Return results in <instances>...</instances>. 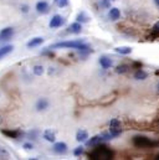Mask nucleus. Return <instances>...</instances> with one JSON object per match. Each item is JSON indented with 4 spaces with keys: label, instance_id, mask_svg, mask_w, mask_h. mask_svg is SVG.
Returning <instances> with one entry per match:
<instances>
[{
    "label": "nucleus",
    "instance_id": "f257e3e1",
    "mask_svg": "<svg viewBox=\"0 0 159 160\" xmlns=\"http://www.w3.org/2000/svg\"><path fill=\"white\" fill-rule=\"evenodd\" d=\"M88 158L93 160H108L113 158V153L111 149H108L105 145H98L95 150H92L88 154Z\"/></svg>",
    "mask_w": 159,
    "mask_h": 160
},
{
    "label": "nucleus",
    "instance_id": "f03ea898",
    "mask_svg": "<svg viewBox=\"0 0 159 160\" xmlns=\"http://www.w3.org/2000/svg\"><path fill=\"white\" fill-rule=\"evenodd\" d=\"M49 48H76L80 51H87L90 50V46L83 43L82 41H64V42H57L51 45Z\"/></svg>",
    "mask_w": 159,
    "mask_h": 160
},
{
    "label": "nucleus",
    "instance_id": "7ed1b4c3",
    "mask_svg": "<svg viewBox=\"0 0 159 160\" xmlns=\"http://www.w3.org/2000/svg\"><path fill=\"white\" fill-rule=\"evenodd\" d=\"M133 143H134V145L138 147V148H146V147H151V145H153V142H152L149 138H147V137H142V135L134 137Z\"/></svg>",
    "mask_w": 159,
    "mask_h": 160
},
{
    "label": "nucleus",
    "instance_id": "20e7f679",
    "mask_svg": "<svg viewBox=\"0 0 159 160\" xmlns=\"http://www.w3.org/2000/svg\"><path fill=\"white\" fill-rule=\"evenodd\" d=\"M64 18L61 15H54L52 19L50 20V28L51 29H56V28H60L62 24H64Z\"/></svg>",
    "mask_w": 159,
    "mask_h": 160
},
{
    "label": "nucleus",
    "instance_id": "39448f33",
    "mask_svg": "<svg viewBox=\"0 0 159 160\" xmlns=\"http://www.w3.org/2000/svg\"><path fill=\"white\" fill-rule=\"evenodd\" d=\"M54 152L57 154H65L67 152V144L64 142H59L54 144Z\"/></svg>",
    "mask_w": 159,
    "mask_h": 160
},
{
    "label": "nucleus",
    "instance_id": "423d86ee",
    "mask_svg": "<svg viewBox=\"0 0 159 160\" xmlns=\"http://www.w3.org/2000/svg\"><path fill=\"white\" fill-rule=\"evenodd\" d=\"M14 35V29L13 28H5L0 31V40H8Z\"/></svg>",
    "mask_w": 159,
    "mask_h": 160
},
{
    "label": "nucleus",
    "instance_id": "0eeeda50",
    "mask_svg": "<svg viewBox=\"0 0 159 160\" xmlns=\"http://www.w3.org/2000/svg\"><path fill=\"white\" fill-rule=\"evenodd\" d=\"M1 133L4 135H6L8 138H11V139H18L20 137V134H23L19 130H9V129H1Z\"/></svg>",
    "mask_w": 159,
    "mask_h": 160
},
{
    "label": "nucleus",
    "instance_id": "6e6552de",
    "mask_svg": "<svg viewBox=\"0 0 159 160\" xmlns=\"http://www.w3.org/2000/svg\"><path fill=\"white\" fill-rule=\"evenodd\" d=\"M42 137H44V139H45V140H47V142H50V143H54V142L56 140L55 133H54L51 129H46V130L44 132Z\"/></svg>",
    "mask_w": 159,
    "mask_h": 160
},
{
    "label": "nucleus",
    "instance_id": "1a4fd4ad",
    "mask_svg": "<svg viewBox=\"0 0 159 160\" xmlns=\"http://www.w3.org/2000/svg\"><path fill=\"white\" fill-rule=\"evenodd\" d=\"M36 10L40 14H46L49 11V4L46 1H39L36 4Z\"/></svg>",
    "mask_w": 159,
    "mask_h": 160
},
{
    "label": "nucleus",
    "instance_id": "9d476101",
    "mask_svg": "<svg viewBox=\"0 0 159 160\" xmlns=\"http://www.w3.org/2000/svg\"><path fill=\"white\" fill-rule=\"evenodd\" d=\"M102 142H103L102 135H95V137H92L90 140H87V145H90V147H95V145H98V144L102 143Z\"/></svg>",
    "mask_w": 159,
    "mask_h": 160
},
{
    "label": "nucleus",
    "instance_id": "9b49d317",
    "mask_svg": "<svg viewBox=\"0 0 159 160\" xmlns=\"http://www.w3.org/2000/svg\"><path fill=\"white\" fill-rule=\"evenodd\" d=\"M82 31V24L81 22H74L70 25L69 28V32H72V34H80Z\"/></svg>",
    "mask_w": 159,
    "mask_h": 160
},
{
    "label": "nucleus",
    "instance_id": "f8f14e48",
    "mask_svg": "<svg viewBox=\"0 0 159 160\" xmlns=\"http://www.w3.org/2000/svg\"><path fill=\"white\" fill-rule=\"evenodd\" d=\"M44 42V39L42 38H34V39H31L30 41H28V43H26V46L29 47V48H33V47H36V46H40L41 43Z\"/></svg>",
    "mask_w": 159,
    "mask_h": 160
},
{
    "label": "nucleus",
    "instance_id": "ddd939ff",
    "mask_svg": "<svg viewBox=\"0 0 159 160\" xmlns=\"http://www.w3.org/2000/svg\"><path fill=\"white\" fill-rule=\"evenodd\" d=\"M100 63L103 68H110L112 65H113V61L110 58V57H106V56H102L100 58Z\"/></svg>",
    "mask_w": 159,
    "mask_h": 160
},
{
    "label": "nucleus",
    "instance_id": "4468645a",
    "mask_svg": "<svg viewBox=\"0 0 159 160\" xmlns=\"http://www.w3.org/2000/svg\"><path fill=\"white\" fill-rule=\"evenodd\" d=\"M108 16H110L111 20L116 21V20H118L119 18H121V11H119L117 8H111V10L108 12Z\"/></svg>",
    "mask_w": 159,
    "mask_h": 160
},
{
    "label": "nucleus",
    "instance_id": "2eb2a0df",
    "mask_svg": "<svg viewBox=\"0 0 159 160\" xmlns=\"http://www.w3.org/2000/svg\"><path fill=\"white\" fill-rule=\"evenodd\" d=\"M87 138H88V133L86 130H83V129L77 130V133H76V140L77 142H86Z\"/></svg>",
    "mask_w": 159,
    "mask_h": 160
},
{
    "label": "nucleus",
    "instance_id": "dca6fc26",
    "mask_svg": "<svg viewBox=\"0 0 159 160\" xmlns=\"http://www.w3.org/2000/svg\"><path fill=\"white\" fill-rule=\"evenodd\" d=\"M47 107H49V102H47L46 99H44V98H41V99H39V101L36 102V109H38L39 112L45 111Z\"/></svg>",
    "mask_w": 159,
    "mask_h": 160
},
{
    "label": "nucleus",
    "instance_id": "f3484780",
    "mask_svg": "<svg viewBox=\"0 0 159 160\" xmlns=\"http://www.w3.org/2000/svg\"><path fill=\"white\" fill-rule=\"evenodd\" d=\"M115 51L117 53H121V55H129L132 52V47H128V46H122V47H116Z\"/></svg>",
    "mask_w": 159,
    "mask_h": 160
},
{
    "label": "nucleus",
    "instance_id": "a211bd4d",
    "mask_svg": "<svg viewBox=\"0 0 159 160\" xmlns=\"http://www.w3.org/2000/svg\"><path fill=\"white\" fill-rule=\"evenodd\" d=\"M13 46L11 45H8V46H4V47H1L0 48V58L1 57H4V56H6L8 53H10L11 51H13Z\"/></svg>",
    "mask_w": 159,
    "mask_h": 160
},
{
    "label": "nucleus",
    "instance_id": "6ab92c4d",
    "mask_svg": "<svg viewBox=\"0 0 159 160\" xmlns=\"http://www.w3.org/2000/svg\"><path fill=\"white\" fill-rule=\"evenodd\" d=\"M148 77V73L144 72L143 70H138L136 73H134V78L136 80H146Z\"/></svg>",
    "mask_w": 159,
    "mask_h": 160
},
{
    "label": "nucleus",
    "instance_id": "aec40b11",
    "mask_svg": "<svg viewBox=\"0 0 159 160\" xmlns=\"http://www.w3.org/2000/svg\"><path fill=\"white\" fill-rule=\"evenodd\" d=\"M33 72H34V75H36V76H41V75L44 73V67H42L41 65H35L34 68H33Z\"/></svg>",
    "mask_w": 159,
    "mask_h": 160
},
{
    "label": "nucleus",
    "instance_id": "412c9836",
    "mask_svg": "<svg viewBox=\"0 0 159 160\" xmlns=\"http://www.w3.org/2000/svg\"><path fill=\"white\" fill-rule=\"evenodd\" d=\"M76 20L79 21V22H88V16L85 14V12H80L79 15H77V18H76Z\"/></svg>",
    "mask_w": 159,
    "mask_h": 160
},
{
    "label": "nucleus",
    "instance_id": "4be33fe9",
    "mask_svg": "<svg viewBox=\"0 0 159 160\" xmlns=\"http://www.w3.org/2000/svg\"><path fill=\"white\" fill-rule=\"evenodd\" d=\"M110 128H112V129H118V128H121V122H119L118 119H111V122H110Z\"/></svg>",
    "mask_w": 159,
    "mask_h": 160
},
{
    "label": "nucleus",
    "instance_id": "5701e85b",
    "mask_svg": "<svg viewBox=\"0 0 159 160\" xmlns=\"http://www.w3.org/2000/svg\"><path fill=\"white\" fill-rule=\"evenodd\" d=\"M9 158H10L9 152L5 148H1L0 147V159H9Z\"/></svg>",
    "mask_w": 159,
    "mask_h": 160
},
{
    "label": "nucleus",
    "instance_id": "b1692460",
    "mask_svg": "<svg viewBox=\"0 0 159 160\" xmlns=\"http://www.w3.org/2000/svg\"><path fill=\"white\" fill-rule=\"evenodd\" d=\"M127 71H128V66H127V65H119L118 67L116 68V72H117V73H121V75H122V73H126Z\"/></svg>",
    "mask_w": 159,
    "mask_h": 160
},
{
    "label": "nucleus",
    "instance_id": "393cba45",
    "mask_svg": "<svg viewBox=\"0 0 159 160\" xmlns=\"http://www.w3.org/2000/svg\"><path fill=\"white\" fill-rule=\"evenodd\" d=\"M55 4L59 8H65V6L69 5V0H55Z\"/></svg>",
    "mask_w": 159,
    "mask_h": 160
},
{
    "label": "nucleus",
    "instance_id": "a878e982",
    "mask_svg": "<svg viewBox=\"0 0 159 160\" xmlns=\"http://www.w3.org/2000/svg\"><path fill=\"white\" fill-rule=\"evenodd\" d=\"M83 154V147H77L75 150H74V155L75 157H81Z\"/></svg>",
    "mask_w": 159,
    "mask_h": 160
},
{
    "label": "nucleus",
    "instance_id": "bb28decb",
    "mask_svg": "<svg viewBox=\"0 0 159 160\" xmlns=\"http://www.w3.org/2000/svg\"><path fill=\"white\" fill-rule=\"evenodd\" d=\"M152 32H153L154 35H159V21H157V22L153 25V28H152Z\"/></svg>",
    "mask_w": 159,
    "mask_h": 160
},
{
    "label": "nucleus",
    "instance_id": "cd10ccee",
    "mask_svg": "<svg viewBox=\"0 0 159 160\" xmlns=\"http://www.w3.org/2000/svg\"><path fill=\"white\" fill-rule=\"evenodd\" d=\"M23 148H24L25 150H30V149H33V144H31V143H24Z\"/></svg>",
    "mask_w": 159,
    "mask_h": 160
},
{
    "label": "nucleus",
    "instance_id": "c85d7f7f",
    "mask_svg": "<svg viewBox=\"0 0 159 160\" xmlns=\"http://www.w3.org/2000/svg\"><path fill=\"white\" fill-rule=\"evenodd\" d=\"M110 0H102V6H105V8H110Z\"/></svg>",
    "mask_w": 159,
    "mask_h": 160
},
{
    "label": "nucleus",
    "instance_id": "c756f323",
    "mask_svg": "<svg viewBox=\"0 0 159 160\" xmlns=\"http://www.w3.org/2000/svg\"><path fill=\"white\" fill-rule=\"evenodd\" d=\"M21 11H23V12H28V11H29V6H28V5H23V6H21Z\"/></svg>",
    "mask_w": 159,
    "mask_h": 160
},
{
    "label": "nucleus",
    "instance_id": "7c9ffc66",
    "mask_svg": "<svg viewBox=\"0 0 159 160\" xmlns=\"http://www.w3.org/2000/svg\"><path fill=\"white\" fill-rule=\"evenodd\" d=\"M156 1V4H157V6H159V0H154Z\"/></svg>",
    "mask_w": 159,
    "mask_h": 160
},
{
    "label": "nucleus",
    "instance_id": "2f4dec72",
    "mask_svg": "<svg viewBox=\"0 0 159 160\" xmlns=\"http://www.w3.org/2000/svg\"><path fill=\"white\" fill-rule=\"evenodd\" d=\"M156 124H157V125L159 127V119H157V122H156Z\"/></svg>",
    "mask_w": 159,
    "mask_h": 160
},
{
    "label": "nucleus",
    "instance_id": "473e14b6",
    "mask_svg": "<svg viewBox=\"0 0 159 160\" xmlns=\"http://www.w3.org/2000/svg\"><path fill=\"white\" fill-rule=\"evenodd\" d=\"M1 122H3V118H1V117H0V124H1Z\"/></svg>",
    "mask_w": 159,
    "mask_h": 160
}]
</instances>
